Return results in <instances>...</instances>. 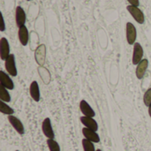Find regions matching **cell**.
Wrapping results in <instances>:
<instances>
[{
    "label": "cell",
    "mask_w": 151,
    "mask_h": 151,
    "mask_svg": "<svg viewBox=\"0 0 151 151\" xmlns=\"http://www.w3.org/2000/svg\"><path fill=\"white\" fill-rule=\"evenodd\" d=\"M27 1H30V0H27Z\"/></svg>",
    "instance_id": "484cf974"
},
{
    "label": "cell",
    "mask_w": 151,
    "mask_h": 151,
    "mask_svg": "<svg viewBox=\"0 0 151 151\" xmlns=\"http://www.w3.org/2000/svg\"><path fill=\"white\" fill-rule=\"evenodd\" d=\"M7 90L8 89H6L4 87L0 86V100L4 102V103L11 102V96Z\"/></svg>",
    "instance_id": "ac0fdd59"
},
{
    "label": "cell",
    "mask_w": 151,
    "mask_h": 151,
    "mask_svg": "<svg viewBox=\"0 0 151 151\" xmlns=\"http://www.w3.org/2000/svg\"><path fill=\"white\" fill-rule=\"evenodd\" d=\"M149 114H150V116L151 118V104L149 106Z\"/></svg>",
    "instance_id": "cb8c5ba5"
},
{
    "label": "cell",
    "mask_w": 151,
    "mask_h": 151,
    "mask_svg": "<svg viewBox=\"0 0 151 151\" xmlns=\"http://www.w3.org/2000/svg\"><path fill=\"white\" fill-rule=\"evenodd\" d=\"M4 67L7 71V73L12 76L15 77L17 76V68L15 65V57L13 54H10V56L4 60Z\"/></svg>",
    "instance_id": "6da1fadb"
},
{
    "label": "cell",
    "mask_w": 151,
    "mask_h": 151,
    "mask_svg": "<svg viewBox=\"0 0 151 151\" xmlns=\"http://www.w3.org/2000/svg\"><path fill=\"white\" fill-rule=\"evenodd\" d=\"M47 145L49 147L50 151H60L59 144L54 139H48L47 140Z\"/></svg>",
    "instance_id": "d6986e66"
},
{
    "label": "cell",
    "mask_w": 151,
    "mask_h": 151,
    "mask_svg": "<svg viewBox=\"0 0 151 151\" xmlns=\"http://www.w3.org/2000/svg\"><path fill=\"white\" fill-rule=\"evenodd\" d=\"M143 57V49L142 45L139 42H135L134 44V51H133V64L138 65L142 60Z\"/></svg>",
    "instance_id": "8992f818"
},
{
    "label": "cell",
    "mask_w": 151,
    "mask_h": 151,
    "mask_svg": "<svg viewBox=\"0 0 151 151\" xmlns=\"http://www.w3.org/2000/svg\"><path fill=\"white\" fill-rule=\"evenodd\" d=\"M18 35H19V40L20 42L21 45L26 46L28 42V31H27V28L25 25L19 27Z\"/></svg>",
    "instance_id": "2e32d148"
},
{
    "label": "cell",
    "mask_w": 151,
    "mask_h": 151,
    "mask_svg": "<svg viewBox=\"0 0 151 151\" xmlns=\"http://www.w3.org/2000/svg\"><path fill=\"white\" fill-rule=\"evenodd\" d=\"M42 130L43 134L48 138V139H54L55 138V134L51 126V121L49 118H46L42 124Z\"/></svg>",
    "instance_id": "5b68a950"
},
{
    "label": "cell",
    "mask_w": 151,
    "mask_h": 151,
    "mask_svg": "<svg viewBox=\"0 0 151 151\" xmlns=\"http://www.w3.org/2000/svg\"><path fill=\"white\" fill-rule=\"evenodd\" d=\"M127 11L129 12V13L132 15V17L139 23V24H143L145 21V17L143 12H142L141 9H139L137 6L134 5H127Z\"/></svg>",
    "instance_id": "7a4b0ae2"
},
{
    "label": "cell",
    "mask_w": 151,
    "mask_h": 151,
    "mask_svg": "<svg viewBox=\"0 0 151 151\" xmlns=\"http://www.w3.org/2000/svg\"><path fill=\"white\" fill-rule=\"evenodd\" d=\"M96 151H102V150H96Z\"/></svg>",
    "instance_id": "d4e9b609"
},
{
    "label": "cell",
    "mask_w": 151,
    "mask_h": 151,
    "mask_svg": "<svg viewBox=\"0 0 151 151\" xmlns=\"http://www.w3.org/2000/svg\"><path fill=\"white\" fill-rule=\"evenodd\" d=\"M149 67V61L147 58H144L142 59L138 65H137V67H136V70H135V74H136V77L137 79L139 80H142L145 73H146V71Z\"/></svg>",
    "instance_id": "9c48e42d"
},
{
    "label": "cell",
    "mask_w": 151,
    "mask_h": 151,
    "mask_svg": "<svg viewBox=\"0 0 151 151\" xmlns=\"http://www.w3.org/2000/svg\"><path fill=\"white\" fill-rule=\"evenodd\" d=\"M82 134H83L85 139H87V140H88V141H90V142H92L94 143H98L100 142V137L97 134V133L91 130V129L84 127L82 129Z\"/></svg>",
    "instance_id": "7c38bea8"
},
{
    "label": "cell",
    "mask_w": 151,
    "mask_h": 151,
    "mask_svg": "<svg viewBox=\"0 0 151 151\" xmlns=\"http://www.w3.org/2000/svg\"><path fill=\"white\" fill-rule=\"evenodd\" d=\"M5 29V25H4V17L2 16V27H1V31L4 32Z\"/></svg>",
    "instance_id": "603a6c76"
},
{
    "label": "cell",
    "mask_w": 151,
    "mask_h": 151,
    "mask_svg": "<svg viewBox=\"0 0 151 151\" xmlns=\"http://www.w3.org/2000/svg\"><path fill=\"white\" fill-rule=\"evenodd\" d=\"M10 56V46L6 38L2 37L0 39V58L2 60H5Z\"/></svg>",
    "instance_id": "ba28073f"
},
{
    "label": "cell",
    "mask_w": 151,
    "mask_h": 151,
    "mask_svg": "<svg viewBox=\"0 0 151 151\" xmlns=\"http://www.w3.org/2000/svg\"><path fill=\"white\" fill-rule=\"evenodd\" d=\"M45 58H46V46L44 44H40L35 51V59L40 66H42L45 63Z\"/></svg>",
    "instance_id": "3957f363"
},
{
    "label": "cell",
    "mask_w": 151,
    "mask_h": 151,
    "mask_svg": "<svg viewBox=\"0 0 151 151\" xmlns=\"http://www.w3.org/2000/svg\"><path fill=\"white\" fill-rule=\"evenodd\" d=\"M137 37V32L134 25L131 22L127 23V40L130 45L135 43V40Z\"/></svg>",
    "instance_id": "277c9868"
},
{
    "label": "cell",
    "mask_w": 151,
    "mask_h": 151,
    "mask_svg": "<svg viewBox=\"0 0 151 151\" xmlns=\"http://www.w3.org/2000/svg\"><path fill=\"white\" fill-rule=\"evenodd\" d=\"M16 151H19V150H16Z\"/></svg>",
    "instance_id": "4316f807"
},
{
    "label": "cell",
    "mask_w": 151,
    "mask_h": 151,
    "mask_svg": "<svg viewBox=\"0 0 151 151\" xmlns=\"http://www.w3.org/2000/svg\"><path fill=\"white\" fill-rule=\"evenodd\" d=\"M0 83L1 86L4 87L8 90H12L14 88V84L10 76L4 71L0 72Z\"/></svg>",
    "instance_id": "30bf717a"
},
{
    "label": "cell",
    "mask_w": 151,
    "mask_h": 151,
    "mask_svg": "<svg viewBox=\"0 0 151 151\" xmlns=\"http://www.w3.org/2000/svg\"><path fill=\"white\" fill-rule=\"evenodd\" d=\"M82 147H83L84 151H96L95 150L94 142H92L85 138L82 140Z\"/></svg>",
    "instance_id": "ffe728a7"
},
{
    "label": "cell",
    "mask_w": 151,
    "mask_h": 151,
    "mask_svg": "<svg viewBox=\"0 0 151 151\" xmlns=\"http://www.w3.org/2000/svg\"><path fill=\"white\" fill-rule=\"evenodd\" d=\"M80 109H81V111L83 114V116L91 117V118H94L96 116V113H95L94 110L89 105V104L87 101H85V100H81V103H80Z\"/></svg>",
    "instance_id": "8fae6325"
},
{
    "label": "cell",
    "mask_w": 151,
    "mask_h": 151,
    "mask_svg": "<svg viewBox=\"0 0 151 151\" xmlns=\"http://www.w3.org/2000/svg\"><path fill=\"white\" fill-rule=\"evenodd\" d=\"M81 122L84 125L85 127L91 129L95 132H96L98 130V125L97 122L91 117H86V116H82L81 117Z\"/></svg>",
    "instance_id": "4fadbf2b"
},
{
    "label": "cell",
    "mask_w": 151,
    "mask_h": 151,
    "mask_svg": "<svg viewBox=\"0 0 151 151\" xmlns=\"http://www.w3.org/2000/svg\"><path fill=\"white\" fill-rule=\"evenodd\" d=\"M129 3H130V4L131 5H134V6H139L140 5V2H139V0H127Z\"/></svg>",
    "instance_id": "7402d4cb"
},
{
    "label": "cell",
    "mask_w": 151,
    "mask_h": 151,
    "mask_svg": "<svg viewBox=\"0 0 151 151\" xmlns=\"http://www.w3.org/2000/svg\"><path fill=\"white\" fill-rule=\"evenodd\" d=\"M143 102L146 106H150L151 104V88H150L143 96Z\"/></svg>",
    "instance_id": "44dd1931"
},
{
    "label": "cell",
    "mask_w": 151,
    "mask_h": 151,
    "mask_svg": "<svg viewBox=\"0 0 151 151\" xmlns=\"http://www.w3.org/2000/svg\"><path fill=\"white\" fill-rule=\"evenodd\" d=\"M26 13L25 11L23 10L22 7L20 6H17L16 8V12H15V19H16V24L19 27H22L25 25L26 22Z\"/></svg>",
    "instance_id": "5bb4252c"
},
{
    "label": "cell",
    "mask_w": 151,
    "mask_h": 151,
    "mask_svg": "<svg viewBox=\"0 0 151 151\" xmlns=\"http://www.w3.org/2000/svg\"><path fill=\"white\" fill-rule=\"evenodd\" d=\"M8 120L10 122V124L12 125V127L16 130V132L18 134H19L20 135H23L25 133V129H24V126L22 124V122L15 116L13 115H10L8 116Z\"/></svg>",
    "instance_id": "52a82bcc"
},
{
    "label": "cell",
    "mask_w": 151,
    "mask_h": 151,
    "mask_svg": "<svg viewBox=\"0 0 151 151\" xmlns=\"http://www.w3.org/2000/svg\"><path fill=\"white\" fill-rule=\"evenodd\" d=\"M29 92H30V96L34 101H35V102L40 101L41 94H40V88H39L37 81H32V83L30 84Z\"/></svg>",
    "instance_id": "9a60e30c"
},
{
    "label": "cell",
    "mask_w": 151,
    "mask_h": 151,
    "mask_svg": "<svg viewBox=\"0 0 151 151\" xmlns=\"http://www.w3.org/2000/svg\"><path fill=\"white\" fill-rule=\"evenodd\" d=\"M0 111H1L3 114L8 115V116L12 115V114L14 113L13 109L11 108L6 103H4V102H3V101H1V103H0Z\"/></svg>",
    "instance_id": "e0dca14e"
}]
</instances>
